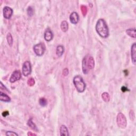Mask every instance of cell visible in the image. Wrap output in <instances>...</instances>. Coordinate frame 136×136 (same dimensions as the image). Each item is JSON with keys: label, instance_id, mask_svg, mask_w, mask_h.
<instances>
[{"label": "cell", "instance_id": "cell-1", "mask_svg": "<svg viewBox=\"0 0 136 136\" xmlns=\"http://www.w3.org/2000/svg\"><path fill=\"white\" fill-rule=\"evenodd\" d=\"M96 30L102 38H106L109 36V29L105 21L103 19H99L96 25Z\"/></svg>", "mask_w": 136, "mask_h": 136}, {"label": "cell", "instance_id": "cell-2", "mask_svg": "<svg viewBox=\"0 0 136 136\" xmlns=\"http://www.w3.org/2000/svg\"><path fill=\"white\" fill-rule=\"evenodd\" d=\"M94 67L95 61L92 56L87 55L83 58L82 62V68L84 74L88 73L90 70L94 69Z\"/></svg>", "mask_w": 136, "mask_h": 136}, {"label": "cell", "instance_id": "cell-3", "mask_svg": "<svg viewBox=\"0 0 136 136\" xmlns=\"http://www.w3.org/2000/svg\"><path fill=\"white\" fill-rule=\"evenodd\" d=\"M73 82L74 87L79 93H83L86 87V84L84 82L82 78L80 76H76L73 78Z\"/></svg>", "mask_w": 136, "mask_h": 136}, {"label": "cell", "instance_id": "cell-4", "mask_svg": "<svg viewBox=\"0 0 136 136\" xmlns=\"http://www.w3.org/2000/svg\"><path fill=\"white\" fill-rule=\"evenodd\" d=\"M116 122L119 128L121 129H124L127 127V121L125 116L122 113H119L116 117Z\"/></svg>", "mask_w": 136, "mask_h": 136}, {"label": "cell", "instance_id": "cell-5", "mask_svg": "<svg viewBox=\"0 0 136 136\" xmlns=\"http://www.w3.org/2000/svg\"><path fill=\"white\" fill-rule=\"evenodd\" d=\"M33 50L37 56H41L44 54L46 50V47L44 43H40L35 45L33 47Z\"/></svg>", "mask_w": 136, "mask_h": 136}, {"label": "cell", "instance_id": "cell-6", "mask_svg": "<svg viewBox=\"0 0 136 136\" xmlns=\"http://www.w3.org/2000/svg\"><path fill=\"white\" fill-rule=\"evenodd\" d=\"M22 72L25 77L28 76L31 72V66L29 61H26L23 64L22 69Z\"/></svg>", "mask_w": 136, "mask_h": 136}, {"label": "cell", "instance_id": "cell-7", "mask_svg": "<svg viewBox=\"0 0 136 136\" xmlns=\"http://www.w3.org/2000/svg\"><path fill=\"white\" fill-rule=\"evenodd\" d=\"M21 73L19 70H15L12 73L9 79L10 82L11 83H14L17 81H18L21 79Z\"/></svg>", "mask_w": 136, "mask_h": 136}, {"label": "cell", "instance_id": "cell-8", "mask_svg": "<svg viewBox=\"0 0 136 136\" xmlns=\"http://www.w3.org/2000/svg\"><path fill=\"white\" fill-rule=\"evenodd\" d=\"M3 12L4 18L6 19H9L12 17L13 14V10L10 7L6 6L3 8Z\"/></svg>", "mask_w": 136, "mask_h": 136}, {"label": "cell", "instance_id": "cell-9", "mask_svg": "<svg viewBox=\"0 0 136 136\" xmlns=\"http://www.w3.org/2000/svg\"><path fill=\"white\" fill-rule=\"evenodd\" d=\"M70 20L72 24L76 25L79 20V16L76 12H73L70 15Z\"/></svg>", "mask_w": 136, "mask_h": 136}, {"label": "cell", "instance_id": "cell-10", "mask_svg": "<svg viewBox=\"0 0 136 136\" xmlns=\"http://www.w3.org/2000/svg\"><path fill=\"white\" fill-rule=\"evenodd\" d=\"M54 35L50 28H47L45 30L44 33V38L45 40L47 41H50L52 40Z\"/></svg>", "mask_w": 136, "mask_h": 136}, {"label": "cell", "instance_id": "cell-11", "mask_svg": "<svg viewBox=\"0 0 136 136\" xmlns=\"http://www.w3.org/2000/svg\"><path fill=\"white\" fill-rule=\"evenodd\" d=\"M131 56L132 62L133 64H136V44L134 43L131 46Z\"/></svg>", "mask_w": 136, "mask_h": 136}, {"label": "cell", "instance_id": "cell-12", "mask_svg": "<svg viewBox=\"0 0 136 136\" xmlns=\"http://www.w3.org/2000/svg\"><path fill=\"white\" fill-rule=\"evenodd\" d=\"M60 135L61 136H68L69 135L68 129L65 125H62L61 126L60 129Z\"/></svg>", "mask_w": 136, "mask_h": 136}, {"label": "cell", "instance_id": "cell-13", "mask_svg": "<svg viewBox=\"0 0 136 136\" xmlns=\"http://www.w3.org/2000/svg\"><path fill=\"white\" fill-rule=\"evenodd\" d=\"M0 101L4 102H10L11 101V98L5 94L1 92H0Z\"/></svg>", "mask_w": 136, "mask_h": 136}, {"label": "cell", "instance_id": "cell-14", "mask_svg": "<svg viewBox=\"0 0 136 136\" xmlns=\"http://www.w3.org/2000/svg\"><path fill=\"white\" fill-rule=\"evenodd\" d=\"M64 52V48L62 45H58L56 47V54L58 57H61Z\"/></svg>", "mask_w": 136, "mask_h": 136}, {"label": "cell", "instance_id": "cell-15", "mask_svg": "<svg viewBox=\"0 0 136 136\" xmlns=\"http://www.w3.org/2000/svg\"><path fill=\"white\" fill-rule=\"evenodd\" d=\"M126 33L129 36L133 38H136V29L135 28H131L128 29L126 30Z\"/></svg>", "mask_w": 136, "mask_h": 136}, {"label": "cell", "instance_id": "cell-16", "mask_svg": "<svg viewBox=\"0 0 136 136\" xmlns=\"http://www.w3.org/2000/svg\"><path fill=\"white\" fill-rule=\"evenodd\" d=\"M27 125L32 129V130H33L36 132L38 131L37 126L36 125V124L33 122V120H32L31 119L29 120L27 122Z\"/></svg>", "mask_w": 136, "mask_h": 136}, {"label": "cell", "instance_id": "cell-17", "mask_svg": "<svg viewBox=\"0 0 136 136\" xmlns=\"http://www.w3.org/2000/svg\"><path fill=\"white\" fill-rule=\"evenodd\" d=\"M69 28V25L67 21H63L61 24V29L63 32H66L68 31Z\"/></svg>", "mask_w": 136, "mask_h": 136}, {"label": "cell", "instance_id": "cell-18", "mask_svg": "<svg viewBox=\"0 0 136 136\" xmlns=\"http://www.w3.org/2000/svg\"><path fill=\"white\" fill-rule=\"evenodd\" d=\"M102 98L103 99V101L106 103L109 102L110 100V97L109 93L106 92H104L102 94Z\"/></svg>", "mask_w": 136, "mask_h": 136}, {"label": "cell", "instance_id": "cell-19", "mask_svg": "<svg viewBox=\"0 0 136 136\" xmlns=\"http://www.w3.org/2000/svg\"><path fill=\"white\" fill-rule=\"evenodd\" d=\"M6 40L8 43V44L10 45V46H12L13 44V38L12 35L10 33H8L7 36H6Z\"/></svg>", "mask_w": 136, "mask_h": 136}, {"label": "cell", "instance_id": "cell-20", "mask_svg": "<svg viewBox=\"0 0 136 136\" xmlns=\"http://www.w3.org/2000/svg\"><path fill=\"white\" fill-rule=\"evenodd\" d=\"M39 103L41 106H45L47 104V101L46 98L42 97L39 100Z\"/></svg>", "mask_w": 136, "mask_h": 136}, {"label": "cell", "instance_id": "cell-21", "mask_svg": "<svg viewBox=\"0 0 136 136\" xmlns=\"http://www.w3.org/2000/svg\"><path fill=\"white\" fill-rule=\"evenodd\" d=\"M27 14L29 16L31 17L32 15L34 14V9L31 7V6H29L27 9Z\"/></svg>", "mask_w": 136, "mask_h": 136}, {"label": "cell", "instance_id": "cell-22", "mask_svg": "<svg viewBox=\"0 0 136 136\" xmlns=\"http://www.w3.org/2000/svg\"><path fill=\"white\" fill-rule=\"evenodd\" d=\"M81 11H82V14L83 16H85L87 14V8L86 6L85 5H82L80 7Z\"/></svg>", "mask_w": 136, "mask_h": 136}, {"label": "cell", "instance_id": "cell-23", "mask_svg": "<svg viewBox=\"0 0 136 136\" xmlns=\"http://www.w3.org/2000/svg\"><path fill=\"white\" fill-rule=\"evenodd\" d=\"M5 135L7 136H18V135L17 133H15V132H14L11 131H9L6 132L5 133Z\"/></svg>", "mask_w": 136, "mask_h": 136}, {"label": "cell", "instance_id": "cell-24", "mask_svg": "<svg viewBox=\"0 0 136 136\" xmlns=\"http://www.w3.org/2000/svg\"><path fill=\"white\" fill-rule=\"evenodd\" d=\"M35 83V80L33 79V78H30L28 80V82H27V83L28 85L29 86H33V85H34V84Z\"/></svg>", "mask_w": 136, "mask_h": 136}, {"label": "cell", "instance_id": "cell-25", "mask_svg": "<svg viewBox=\"0 0 136 136\" xmlns=\"http://www.w3.org/2000/svg\"><path fill=\"white\" fill-rule=\"evenodd\" d=\"M129 116H130V118L131 120L132 121L134 120V119L135 118V115L134 112L132 111V110H131L130 113H129Z\"/></svg>", "mask_w": 136, "mask_h": 136}, {"label": "cell", "instance_id": "cell-26", "mask_svg": "<svg viewBox=\"0 0 136 136\" xmlns=\"http://www.w3.org/2000/svg\"><path fill=\"white\" fill-rule=\"evenodd\" d=\"M68 74H69V70H68L67 68H65V69L63 70V75L66 77L68 76Z\"/></svg>", "mask_w": 136, "mask_h": 136}, {"label": "cell", "instance_id": "cell-27", "mask_svg": "<svg viewBox=\"0 0 136 136\" xmlns=\"http://www.w3.org/2000/svg\"><path fill=\"white\" fill-rule=\"evenodd\" d=\"M121 90L123 92H128V91H129V90L127 87L125 86H122V88H121Z\"/></svg>", "mask_w": 136, "mask_h": 136}, {"label": "cell", "instance_id": "cell-28", "mask_svg": "<svg viewBox=\"0 0 136 136\" xmlns=\"http://www.w3.org/2000/svg\"><path fill=\"white\" fill-rule=\"evenodd\" d=\"M9 113L8 111H4L2 113V115H3V116H4V117H6V116L9 115Z\"/></svg>", "mask_w": 136, "mask_h": 136}, {"label": "cell", "instance_id": "cell-29", "mask_svg": "<svg viewBox=\"0 0 136 136\" xmlns=\"http://www.w3.org/2000/svg\"><path fill=\"white\" fill-rule=\"evenodd\" d=\"M1 89H3L4 90L5 89V90H6V91H8V90H7V88H6V87H5L4 85H3V83H2V82H1Z\"/></svg>", "mask_w": 136, "mask_h": 136}, {"label": "cell", "instance_id": "cell-30", "mask_svg": "<svg viewBox=\"0 0 136 136\" xmlns=\"http://www.w3.org/2000/svg\"><path fill=\"white\" fill-rule=\"evenodd\" d=\"M36 135H35L34 134H33V133H31V132H28V136H36Z\"/></svg>", "mask_w": 136, "mask_h": 136}]
</instances>
